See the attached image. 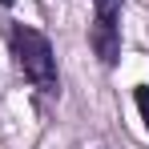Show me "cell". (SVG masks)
<instances>
[{
  "label": "cell",
  "instance_id": "cell-1",
  "mask_svg": "<svg viewBox=\"0 0 149 149\" xmlns=\"http://www.w3.org/2000/svg\"><path fill=\"white\" fill-rule=\"evenodd\" d=\"M8 45H12V56H16V69H20L36 89L52 93V89H56V61H52L49 36L36 32V28H28V24H12Z\"/></svg>",
  "mask_w": 149,
  "mask_h": 149
},
{
  "label": "cell",
  "instance_id": "cell-4",
  "mask_svg": "<svg viewBox=\"0 0 149 149\" xmlns=\"http://www.w3.org/2000/svg\"><path fill=\"white\" fill-rule=\"evenodd\" d=\"M0 4H4V8H8V4H12V0H0Z\"/></svg>",
  "mask_w": 149,
  "mask_h": 149
},
{
  "label": "cell",
  "instance_id": "cell-3",
  "mask_svg": "<svg viewBox=\"0 0 149 149\" xmlns=\"http://www.w3.org/2000/svg\"><path fill=\"white\" fill-rule=\"evenodd\" d=\"M133 97H137V109H141V121H145V133H149V85H137Z\"/></svg>",
  "mask_w": 149,
  "mask_h": 149
},
{
  "label": "cell",
  "instance_id": "cell-2",
  "mask_svg": "<svg viewBox=\"0 0 149 149\" xmlns=\"http://www.w3.org/2000/svg\"><path fill=\"white\" fill-rule=\"evenodd\" d=\"M97 4V16L89 28V45L101 56V65H117L121 56V0H93Z\"/></svg>",
  "mask_w": 149,
  "mask_h": 149
}]
</instances>
